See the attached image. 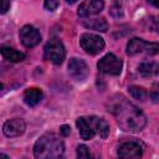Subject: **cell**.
Listing matches in <instances>:
<instances>
[{
  "label": "cell",
  "mask_w": 159,
  "mask_h": 159,
  "mask_svg": "<svg viewBox=\"0 0 159 159\" xmlns=\"http://www.w3.org/2000/svg\"><path fill=\"white\" fill-rule=\"evenodd\" d=\"M111 112L116 117L118 125L125 132H140L147 124L144 113L123 97H120V99H118L111 107Z\"/></svg>",
  "instance_id": "cell-1"
},
{
  "label": "cell",
  "mask_w": 159,
  "mask_h": 159,
  "mask_svg": "<svg viewBox=\"0 0 159 159\" xmlns=\"http://www.w3.org/2000/svg\"><path fill=\"white\" fill-rule=\"evenodd\" d=\"M63 152L65 144L55 133H46L41 135L34 145V155L37 159H56L62 157Z\"/></svg>",
  "instance_id": "cell-2"
},
{
  "label": "cell",
  "mask_w": 159,
  "mask_h": 159,
  "mask_svg": "<svg viewBox=\"0 0 159 159\" xmlns=\"http://www.w3.org/2000/svg\"><path fill=\"white\" fill-rule=\"evenodd\" d=\"M159 52V43L158 42H147L143 39L133 37L127 43V55L134 56L138 53L145 55H155Z\"/></svg>",
  "instance_id": "cell-3"
},
{
  "label": "cell",
  "mask_w": 159,
  "mask_h": 159,
  "mask_svg": "<svg viewBox=\"0 0 159 159\" xmlns=\"http://www.w3.org/2000/svg\"><path fill=\"white\" fill-rule=\"evenodd\" d=\"M43 52H45V58L51 61L55 65H61L66 56L65 46L62 41L58 39H51L50 41H47V43L45 45Z\"/></svg>",
  "instance_id": "cell-4"
},
{
  "label": "cell",
  "mask_w": 159,
  "mask_h": 159,
  "mask_svg": "<svg viewBox=\"0 0 159 159\" xmlns=\"http://www.w3.org/2000/svg\"><path fill=\"white\" fill-rule=\"evenodd\" d=\"M122 60L114 53H107L97 62V67L102 73L112 76H118L122 71Z\"/></svg>",
  "instance_id": "cell-5"
},
{
  "label": "cell",
  "mask_w": 159,
  "mask_h": 159,
  "mask_svg": "<svg viewBox=\"0 0 159 159\" xmlns=\"http://www.w3.org/2000/svg\"><path fill=\"white\" fill-rule=\"evenodd\" d=\"M80 45L89 55H97L104 48V40L96 34L86 32L80 37Z\"/></svg>",
  "instance_id": "cell-6"
},
{
  "label": "cell",
  "mask_w": 159,
  "mask_h": 159,
  "mask_svg": "<svg viewBox=\"0 0 159 159\" xmlns=\"http://www.w3.org/2000/svg\"><path fill=\"white\" fill-rule=\"evenodd\" d=\"M19 36H20V41L21 43L27 47V48H31V47H35L36 45H39L41 42V35H40V31L31 26V25H25L21 27L20 32H19Z\"/></svg>",
  "instance_id": "cell-7"
},
{
  "label": "cell",
  "mask_w": 159,
  "mask_h": 159,
  "mask_svg": "<svg viewBox=\"0 0 159 159\" xmlns=\"http://www.w3.org/2000/svg\"><path fill=\"white\" fill-rule=\"evenodd\" d=\"M68 73L70 76L75 80V81H78V82H82L84 81L88 75H89V70H88V66L87 63L81 60V58H71L70 62H68Z\"/></svg>",
  "instance_id": "cell-8"
},
{
  "label": "cell",
  "mask_w": 159,
  "mask_h": 159,
  "mask_svg": "<svg viewBox=\"0 0 159 159\" xmlns=\"http://www.w3.org/2000/svg\"><path fill=\"white\" fill-rule=\"evenodd\" d=\"M104 7L103 0H86L83 1L78 7V16L82 19H88L93 15L99 14Z\"/></svg>",
  "instance_id": "cell-9"
},
{
  "label": "cell",
  "mask_w": 159,
  "mask_h": 159,
  "mask_svg": "<svg viewBox=\"0 0 159 159\" xmlns=\"http://www.w3.org/2000/svg\"><path fill=\"white\" fill-rule=\"evenodd\" d=\"M26 124L24 122V119L21 118H12L9 119L4 123L2 125V132L6 137L12 138V137H19L25 132Z\"/></svg>",
  "instance_id": "cell-10"
},
{
  "label": "cell",
  "mask_w": 159,
  "mask_h": 159,
  "mask_svg": "<svg viewBox=\"0 0 159 159\" xmlns=\"http://www.w3.org/2000/svg\"><path fill=\"white\" fill-rule=\"evenodd\" d=\"M76 125H77L80 135L83 140H91L96 135V130H94L91 117H80V118H77Z\"/></svg>",
  "instance_id": "cell-11"
},
{
  "label": "cell",
  "mask_w": 159,
  "mask_h": 159,
  "mask_svg": "<svg viewBox=\"0 0 159 159\" xmlns=\"http://www.w3.org/2000/svg\"><path fill=\"white\" fill-rule=\"evenodd\" d=\"M142 154V147L137 142H125L122 143L118 148V155L120 158H139Z\"/></svg>",
  "instance_id": "cell-12"
},
{
  "label": "cell",
  "mask_w": 159,
  "mask_h": 159,
  "mask_svg": "<svg viewBox=\"0 0 159 159\" xmlns=\"http://www.w3.org/2000/svg\"><path fill=\"white\" fill-rule=\"evenodd\" d=\"M42 91L40 88H36V87H31V88H27L25 92H24V102L30 106V107H34L36 106L41 99H42Z\"/></svg>",
  "instance_id": "cell-13"
},
{
  "label": "cell",
  "mask_w": 159,
  "mask_h": 159,
  "mask_svg": "<svg viewBox=\"0 0 159 159\" xmlns=\"http://www.w3.org/2000/svg\"><path fill=\"white\" fill-rule=\"evenodd\" d=\"M92 118V123L96 130V134L99 135L102 139H106L109 134V124L107 123V120H104L103 118L96 117V116H91Z\"/></svg>",
  "instance_id": "cell-14"
},
{
  "label": "cell",
  "mask_w": 159,
  "mask_h": 159,
  "mask_svg": "<svg viewBox=\"0 0 159 159\" xmlns=\"http://www.w3.org/2000/svg\"><path fill=\"white\" fill-rule=\"evenodd\" d=\"M1 55L5 60H7L9 62H20V61H24L25 60V53L24 52H20V51H16L15 48L12 47H9V46H1Z\"/></svg>",
  "instance_id": "cell-15"
},
{
  "label": "cell",
  "mask_w": 159,
  "mask_h": 159,
  "mask_svg": "<svg viewBox=\"0 0 159 159\" xmlns=\"http://www.w3.org/2000/svg\"><path fill=\"white\" fill-rule=\"evenodd\" d=\"M138 72L143 77H154L159 75V63L157 62H142L138 66Z\"/></svg>",
  "instance_id": "cell-16"
},
{
  "label": "cell",
  "mask_w": 159,
  "mask_h": 159,
  "mask_svg": "<svg viewBox=\"0 0 159 159\" xmlns=\"http://www.w3.org/2000/svg\"><path fill=\"white\" fill-rule=\"evenodd\" d=\"M83 24H84L86 27H89V29H93V30H97V31H101V32H106L108 30V24L103 17H101V19H88V20H84Z\"/></svg>",
  "instance_id": "cell-17"
},
{
  "label": "cell",
  "mask_w": 159,
  "mask_h": 159,
  "mask_svg": "<svg viewBox=\"0 0 159 159\" xmlns=\"http://www.w3.org/2000/svg\"><path fill=\"white\" fill-rule=\"evenodd\" d=\"M128 91H129L130 96H132L134 99H137V101L143 102V101H145V98H147V91H145L143 87H139V86H130V87L128 88Z\"/></svg>",
  "instance_id": "cell-18"
},
{
  "label": "cell",
  "mask_w": 159,
  "mask_h": 159,
  "mask_svg": "<svg viewBox=\"0 0 159 159\" xmlns=\"http://www.w3.org/2000/svg\"><path fill=\"white\" fill-rule=\"evenodd\" d=\"M77 157L78 158H82V159H87L91 157V153H89V149L88 147H86L84 144H81L77 147Z\"/></svg>",
  "instance_id": "cell-19"
},
{
  "label": "cell",
  "mask_w": 159,
  "mask_h": 159,
  "mask_svg": "<svg viewBox=\"0 0 159 159\" xmlns=\"http://www.w3.org/2000/svg\"><path fill=\"white\" fill-rule=\"evenodd\" d=\"M150 99L154 103H159V82L154 83L150 88Z\"/></svg>",
  "instance_id": "cell-20"
},
{
  "label": "cell",
  "mask_w": 159,
  "mask_h": 159,
  "mask_svg": "<svg viewBox=\"0 0 159 159\" xmlns=\"http://www.w3.org/2000/svg\"><path fill=\"white\" fill-rule=\"evenodd\" d=\"M58 0H43V6L48 11H55L58 7Z\"/></svg>",
  "instance_id": "cell-21"
},
{
  "label": "cell",
  "mask_w": 159,
  "mask_h": 159,
  "mask_svg": "<svg viewBox=\"0 0 159 159\" xmlns=\"http://www.w3.org/2000/svg\"><path fill=\"white\" fill-rule=\"evenodd\" d=\"M152 27H153V30L159 32V15L152 17Z\"/></svg>",
  "instance_id": "cell-22"
},
{
  "label": "cell",
  "mask_w": 159,
  "mask_h": 159,
  "mask_svg": "<svg viewBox=\"0 0 159 159\" xmlns=\"http://www.w3.org/2000/svg\"><path fill=\"white\" fill-rule=\"evenodd\" d=\"M60 132H61V134H62L63 137H67V135L70 134V132H71V128H70V125L63 124V125L60 127Z\"/></svg>",
  "instance_id": "cell-23"
},
{
  "label": "cell",
  "mask_w": 159,
  "mask_h": 159,
  "mask_svg": "<svg viewBox=\"0 0 159 159\" xmlns=\"http://www.w3.org/2000/svg\"><path fill=\"white\" fill-rule=\"evenodd\" d=\"M10 4H9V0H1V14H5L9 9Z\"/></svg>",
  "instance_id": "cell-24"
},
{
  "label": "cell",
  "mask_w": 159,
  "mask_h": 159,
  "mask_svg": "<svg viewBox=\"0 0 159 159\" xmlns=\"http://www.w3.org/2000/svg\"><path fill=\"white\" fill-rule=\"evenodd\" d=\"M150 5H153V6H155V7H159V0H147Z\"/></svg>",
  "instance_id": "cell-25"
},
{
  "label": "cell",
  "mask_w": 159,
  "mask_h": 159,
  "mask_svg": "<svg viewBox=\"0 0 159 159\" xmlns=\"http://www.w3.org/2000/svg\"><path fill=\"white\" fill-rule=\"evenodd\" d=\"M66 1H67L68 4H73V2H76L77 0H66Z\"/></svg>",
  "instance_id": "cell-26"
}]
</instances>
